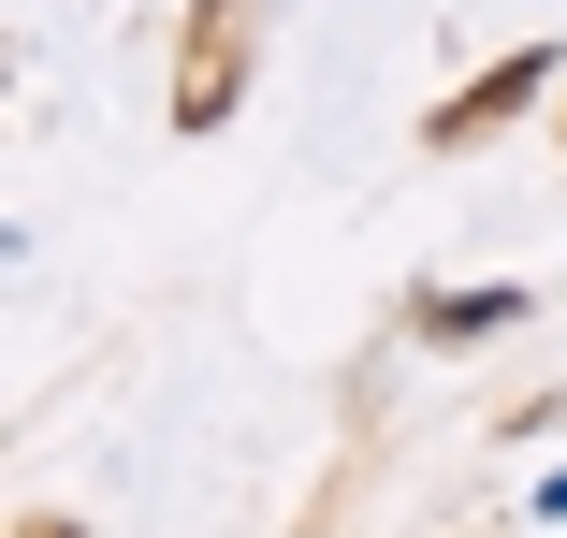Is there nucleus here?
<instances>
[{
  "mask_svg": "<svg viewBox=\"0 0 567 538\" xmlns=\"http://www.w3.org/2000/svg\"><path fill=\"white\" fill-rule=\"evenodd\" d=\"M248 44H262V15L248 0H204L189 15V59H175V132H218L248 102Z\"/></svg>",
  "mask_w": 567,
  "mask_h": 538,
  "instance_id": "2",
  "label": "nucleus"
},
{
  "mask_svg": "<svg viewBox=\"0 0 567 538\" xmlns=\"http://www.w3.org/2000/svg\"><path fill=\"white\" fill-rule=\"evenodd\" d=\"M16 538H87V524H59V509H30V524H16Z\"/></svg>",
  "mask_w": 567,
  "mask_h": 538,
  "instance_id": "4",
  "label": "nucleus"
},
{
  "mask_svg": "<svg viewBox=\"0 0 567 538\" xmlns=\"http://www.w3.org/2000/svg\"><path fill=\"white\" fill-rule=\"evenodd\" d=\"M553 73H567V44H509V59H495L481 87H451L436 117H422V161H466V146H495V132L524 117V102H538Z\"/></svg>",
  "mask_w": 567,
  "mask_h": 538,
  "instance_id": "1",
  "label": "nucleus"
},
{
  "mask_svg": "<svg viewBox=\"0 0 567 538\" xmlns=\"http://www.w3.org/2000/svg\"><path fill=\"white\" fill-rule=\"evenodd\" d=\"M524 320V291H422V335L451 350V335H509Z\"/></svg>",
  "mask_w": 567,
  "mask_h": 538,
  "instance_id": "3",
  "label": "nucleus"
}]
</instances>
